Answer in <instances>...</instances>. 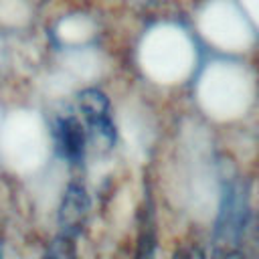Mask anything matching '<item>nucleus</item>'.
Instances as JSON below:
<instances>
[{
	"label": "nucleus",
	"mask_w": 259,
	"mask_h": 259,
	"mask_svg": "<svg viewBox=\"0 0 259 259\" xmlns=\"http://www.w3.org/2000/svg\"><path fill=\"white\" fill-rule=\"evenodd\" d=\"M79 109L85 117L87 127L111 146L115 140V127L111 121L107 97L97 89H85L83 93H79Z\"/></svg>",
	"instance_id": "1"
},
{
	"label": "nucleus",
	"mask_w": 259,
	"mask_h": 259,
	"mask_svg": "<svg viewBox=\"0 0 259 259\" xmlns=\"http://www.w3.org/2000/svg\"><path fill=\"white\" fill-rule=\"evenodd\" d=\"M55 148L61 158L75 164L83 158L87 148V134L83 123L73 115H63L55 125Z\"/></svg>",
	"instance_id": "2"
},
{
	"label": "nucleus",
	"mask_w": 259,
	"mask_h": 259,
	"mask_svg": "<svg viewBox=\"0 0 259 259\" xmlns=\"http://www.w3.org/2000/svg\"><path fill=\"white\" fill-rule=\"evenodd\" d=\"M134 259H154V241L150 235L142 237L140 243H138V251H136V257Z\"/></svg>",
	"instance_id": "3"
}]
</instances>
